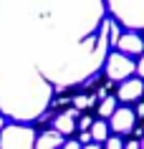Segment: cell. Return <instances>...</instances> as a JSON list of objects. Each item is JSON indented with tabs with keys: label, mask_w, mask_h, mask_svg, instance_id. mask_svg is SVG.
Wrapping results in <instances>:
<instances>
[{
	"label": "cell",
	"mask_w": 144,
	"mask_h": 149,
	"mask_svg": "<svg viewBox=\"0 0 144 149\" xmlns=\"http://www.w3.org/2000/svg\"><path fill=\"white\" fill-rule=\"evenodd\" d=\"M0 149H35V132L25 124H8L0 129Z\"/></svg>",
	"instance_id": "6da1fadb"
},
{
	"label": "cell",
	"mask_w": 144,
	"mask_h": 149,
	"mask_svg": "<svg viewBox=\"0 0 144 149\" xmlns=\"http://www.w3.org/2000/svg\"><path fill=\"white\" fill-rule=\"evenodd\" d=\"M136 73V63L131 61V56H124L121 51H114V53L106 56V76L109 81H127Z\"/></svg>",
	"instance_id": "7a4b0ae2"
},
{
	"label": "cell",
	"mask_w": 144,
	"mask_h": 149,
	"mask_svg": "<svg viewBox=\"0 0 144 149\" xmlns=\"http://www.w3.org/2000/svg\"><path fill=\"white\" fill-rule=\"evenodd\" d=\"M109 121H111L109 126H111V129H114L116 134H129V132H134V121H136V114H134L131 109H127V106H124V109L119 106V109L114 111V116L109 119Z\"/></svg>",
	"instance_id": "3957f363"
},
{
	"label": "cell",
	"mask_w": 144,
	"mask_h": 149,
	"mask_svg": "<svg viewBox=\"0 0 144 149\" xmlns=\"http://www.w3.org/2000/svg\"><path fill=\"white\" fill-rule=\"evenodd\" d=\"M144 94V81L136 79V76H131V79L121 81L119 84V91H116V99H121V101H139Z\"/></svg>",
	"instance_id": "277c9868"
},
{
	"label": "cell",
	"mask_w": 144,
	"mask_h": 149,
	"mask_svg": "<svg viewBox=\"0 0 144 149\" xmlns=\"http://www.w3.org/2000/svg\"><path fill=\"white\" fill-rule=\"evenodd\" d=\"M116 48H119L124 56H139V53H144V38L136 31L121 33V38L116 40Z\"/></svg>",
	"instance_id": "5b68a950"
},
{
	"label": "cell",
	"mask_w": 144,
	"mask_h": 149,
	"mask_svg": "<svg viewBox=\"0 0 144 149\" xmlns=\"http://www.w3.org/2000/svg\"><path fill=\"white\" fill-rule=\"evenodd\" d=\"M76 116H79V109L61 111V114L56 116V121H53V129H56V132H61L63 136L73 134V129H76Z\"/></svg>",
	"instance_id": "8992f818"
},
{
	"label": "cell",
	"mask_w": 144,
	"mask_h": 149,
	"mask_svg": "<svg viewBox=\"0 0 144 149\" xmlns=\"http://www.w3.org/2000/svg\"><path fill=\"white\" fill-rule=\"evenodd\" d=\"M63 147V134L56 129H48L40 136H35V149H61Z\"/></svg>",
	"instance_id": "52a82bcc"
},
{
	"label": "cell",
	"mask_w": 144,
	"mask_h": 149,
	"mask_svg": "<svg viewBox=\"0 0 144 149\" xmlns=\"http://www.w3.org/2000/svg\"><path fill=\"white\" fill-rule=\"evenodd\" d=\"M116 109H119V104H116V96H104V99H101V104H99V116L111 119Z\"/></svg>",
	"instance_id": "ba28073f"
},
{
	"label": "cell",
	"mask_w": 144,
	"mask_h": 149,
	"mask_svg": "<svg viewBox=\"0 0 144 149\" xmlns=\"http://www.w3.org/2000/svg\"><path fill=\"white\" fill-rule=\"evenodd\" d=\"M88 132H91V139H94L96 144H99V141H106V139H109V124H106L104 119H101V121H94Z\"/></svg>",
	"instance_id": "9c48e42d"
},
{
	"label": "cell",
	"mask_w": 144,
	"mask_h": 149,
	"mask_svg": "<svg viewBox=\"0 0 144 149\" xmlns=\"http://www.w3.org/2000/svg\"><path fill=\"white\" fill-rule=\"evenodd\" d=\"M104 149H124V139L121 136H109L104 141Z\"/></svg>",
	"instance_id": "30bf717a"
},
{
	"label": "cell",
	"mask_w": 144,
	"mask_h": 149,
	"mask_svg": "<svg viewBox=\"0 0 144 149\" xmlns=\"http://www.w3.org/2000/svg\"><path fill=\"white\" fill-rule=\"evenodd\" d=\"M91 101H94L91 96H76V101H73V109H86Z\"/></svg>",
	"instance_id": "8fae6325"
},
{
	"label": "cell",
	"mask_w": 144,
	"mask_h": 149,
	"mask_svg": "<svg viewBox=\"0 0 144 149\" xmlns=\"http://www.w3.org/2000/svg\"><path fill=\"white\" fill-rule=\"evenodd\" d=\"M91 124H94V119H91V116H81L79 119V129H81V132H88Z\"/></svg>",
	"instance_id": "7c38bea8"
},
{
	"label": "cell",
	"mask_w": 144,
	"mask_h": 149,
	"mask_svg": "<svg viewBox=\"0 0 144 149\" xmlns=\"http://www.w3.org/2000/svg\"><path fill=\"white\" fill-rule=\"evenodd\" d=\"M79 141H81V144H83V147H86V144H91V141H94V139H91V132H81Z\"/></svg>",
	"instance_id": "4fadbf2b"
},
{
	"label": "cell",
	"mask_w": 144,
	"mask_h": 149,
	"mask_svg": "<svg viewBox=\"0 0 144 149\" xmlns=\"http://www.w3.org/2000/svg\"><path fill=\"white\" fill-rule=\"evenodd\" d=\"M61 149H81V141H63V147H61Z\"/></svg>",
	"instance_id": "5bb4252c"
},
{
	"label": "cell",
	"mask_w": 144,
	"mask_h": 149,
	"mask_svg": "<svg viewBox=\"0 0 144 149\" xmlns=\"http://www.w3.org/2000/svg\"><path fill=\"white\" fill-rule=\"evenodd\" d=\"M136 73H139V76L144 79V56L139 58V61H136Z\"/></svg>",
	"instance_id": "9a60e30c"
},
{
	"label": "cell",
	"mask_w": 144,
	"mask_h": 149,
	"mask_svg": "<svg viewBox=\"0 0 144 149\" xmlns=\"http://www.w3.org/2000/svg\"><path fill=\"white\" fill-rule=\"evenodd\" d=\"M124 149H142V147H139V141H136V139H131V141L124 144Z\"/></svg>",
	"instance_id": "2e32d148"
},
{
	"label": "cell",
	"mask_w": 144,
	"mask_h": 149,
	"mask_svg": "<svg viewBox=\"0 0 144 149\" xmlns=\"http://www.w3.org/2000/svg\"><path fill=\"white\" fill-rule=\"evenodd\" d=\"M134 114H136V116H142V119H144V101L139 104V106H136V111H134Z\"/></svg>",
	"instance_id": "e0dca14e"
},
{
	"label": "cell",
	"mask_w": 144,
	"mask_h": 149,
	"mask_svg": "<svg viewBox=\"0 0 144 149\" xmlns=\"http://www.w3.org/2000/svg\"><path fill=\"white\" fill-rule=\"evenodd\" d=\"M81 149H104V147H99V144H94V141H91V144H86V147H81Z\"/></svg>",
	"instance_id": "ac0fdd59"
},
{
	"label": "cell",
	"mask_w": 144,
	"mask_h": 149,
	"mask_svg": "<svg viewBox=\"0 0 144 149\" xmlns=\"http://www.w3.org/2000/svg\"><path fill=\"white\" fill-rule=\"evenodd\" d=\"M139 147H142V149H144V134H142V139H139Z\"/></svg>",
	"instance_id": "d6986e66"
},
{
	"label": "cell",
	"mask_w": 144,
	"mask_h": 149,
	"mask_svg": "<svg viewBox=\"0 0 144 149\" xmlns=\"http://www.w3.org/2000/svg\"><path fill=\"white\" fill-rule=\"evenodd\" d=\"M3 126H5V124H3V111H0V129H3Z\"/></svg>",
	"instance_id": "ffe728a7"
}]
</instances>
